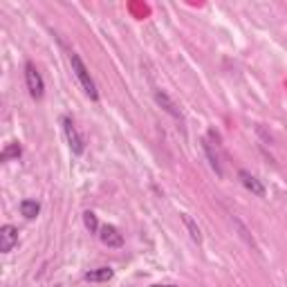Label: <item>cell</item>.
<instances>
[{"label":"cell","instance_id":"11","mask_svg":"<svg viewBox=\"0 0 287 287\" xmlns=\"http://www.w3.org/2000/svg\"><path fill=\"white\" fill-rule=\"evenodd\" d=\"M38 211H40V204L36 200H22L20 202V213L25 215L27 220L36 218V215H38Z\"/></svg>","mask_w":287,"mask_h":287},{"label":"cell","instance_id":"2","mask_svg":"<svg viewBox=\"0 0 287 287\" xmlns=\"http://www.w3.org/2000/svg\"><path fill=\"white\" fill-rule=\"evenodd\" d=\"M25 81H27V90H29L31 99H43L45 94V83H43V76H40V72L36 70V65L31 61L25 63Z\"/></svg>","mask_w":287,"mask_h":287},{"label":"cell","instance_id":"9","mask_svg":"<svg viewBox=\"0 0 287 287\" xmlns=\"http://www.w3.org/2000/svg\"><path fill=\"white\" fill-rule=\"evenodd\" d=\"M202 148H204V155H206V159H209V164H211V168L215 170V173L222 177V166H220V161H218V155L213 152V146H211L206 139H202Z\"/></svg>","mask_w":287,"mask_h":287},{"label":"cell","instance_id":"15","mask_svg":"<svg viewBox=\"0 0 287 287\" xmlns=\"http://www.w3.org/2000/svg\"><path fill=\"white\" fill-rule=\"evenodd\" d=\"M56 287H61V285H56Z\"/></svg>","mask_w":287,"mask_h":287},{"label":"cell","instance_id":"6","mask_svg":"<svg viewBox=\"0 0 287 287\" xmlns=\"http://www.w3.org/2000/svg\"><path fill=\"white\" fill-rule=\"evenodd\" d=\"M155 101L159 103V106L164 108V110L168 112L170 117H175V119H179V121L184 119V117H182V110H179V108H177V103H175L173 99H170L168 94L164 92V90H155Z\"/></svg>","mask_w":287,"mask_h":287},{"label":"cell","instance_id":"13","mask_svg":"<svg viewBox=\"0 0 287 287\" xmlns=\"http://www.w3.org/2000/svg\"><path fill=\"white\" fill-rule=\"evenodd\" d=\"M83 222H85V227L90 229V233L99 231V222H97V215H94L92 211H85V213H83Z\"/></svg>","mask_w":287,"mask_h":287},{"label":"cell","instance_id":"3","mask_svg":"<svg viewBox=\"0 0 287 287\" xmlns=\"http://www.w3.org/2000/svg\"><path fill=\"white\" fill-rule=\"evenodd\" d=\"M63 130H65V137H67V144H70L72 152H74V155H83L85 142H83V137H81V133L76 130L74 121H72L70 117H63Z\"/></svg>","mask_w":287,"mask_h":287},{"label":"cell","instance_id":"10","mask_svg":"<svg viewBox=\"0 0 287 287\" xmlns=\"http://www.w3.org/2000/svg\"><path fill=\"white\" fill-rule=\"evenodd\" d=\"M182 222H184V227L188 229V236L193 238V242H197V245H200V242H202V233H200V227L195 224V220H193L188 213H182Z\"/></svg>","mask_w":287,"mask_h":287},{"label":"cell","instance_id":"4","mask_svg":"<svg viewBox=\"0 0 287 287\" xmlns=\"http://www.w3.org/2000/svg\"><path fill=\"white\" fill-rule=\"evenodd\" d=\"M16 245H18V229L13 227V224L0 227V251H2V254H9Z\"/></svg>","mask_w":287,"mask_h":287},{"label":"cell","instance_id":"5","mask_svg":"<svg viewBox=\"0 0 287 287\" xmlns=\"http://www.w3.org/2000/svg\"><path fill=\"white\" fill-rule=\"evenodd\" d=\"M99 238H101V242L106 247H115V249H119V247L124 245V236H121L112 224H106V227L99 229Z\"/></svg>","mask_w":287,"mask_h":287},{"label":"cell","instance_id":"1","mask_svg":"<svg viewBox=\"0 0 287 287\" xmlns=\"http://www.w3.org/2000/svg\"><path fill=\"white\" fill-rule=\"evenodd\" d=\"M70 63H72V72H74V74H76V79H79V83H81V88H83V92L88 94V97L92 99V101H97V99H99L97 85H94L92 76H90L88 67L83 65V61H81V56H79V54H74V52H72V54H70Z\"/></svg>","mask_w":287,"mask_h":287},{"label":"cell","instance_id":"8","mask_svg":"<svg viewBox=\"0 0 287 287\" xmlns=\"http://www.w3.org/2000/svg\"><path fill=\"white\" fill-rule=\"evenodd\" d=\"M112 278V269L110 267H97V269H90L85 274V281L88 283H108Z\"/></svg>","mask_w":287,"mask_h":287},{"label":"cell","instance_id":"14","mask_svg":"<svg viewBox=\"0 0 287 287\" xmlns=\"http://www.w3.org/2000/svg\"><path fill=\"white\" fill-rule=\"evenodd\" d=\"M152 287H173V285H152Z\"/></svg>","mask_w":287,"mask_h":287},{"label":"cell","instance_id":"7","mask_svg":"<svg viewBox=\"0 0 287 287\" xmlns=\"http://www.w3.org/2000/svg\"><path fill=\"white\" fill-rule=\"evenodd\" d=\"M238 177H240V182L245 184L247 191H251L254 195H258V197H265V186L260 184V179H256L254 175L249 173V170H240V173H238Z\"/></svg>","mask_w":287,"mask_h":287},{"label":"cell","instance_id":"12","mask_svg":"<svg viewBox=\"0 0 287 287\" xmlns=\"http://www.w3.org/2000/svg\"><path fill=\"white\" fill-rule=\"evenodd\" d=\"M20 155H22V148L18 144H7L0 157H2V161H9V159H18Z\"/></svg>","mask_w":287,"mask_h":287}]
</instances>
